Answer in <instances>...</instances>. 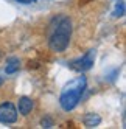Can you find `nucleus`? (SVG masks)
Returning <instances> with one entry per match:
<instances>
[{
	"label": "nucleus",
	"instance_id": "nucleus-7",
	"mask_svg": "<svg viewBox=\"0 0 126 129\" xmlns=\"http://www.w3.org/2000/svg\"><path fill=\"white\" fill-rule=\"evenodd\" d=\"M19 66H20L19 59L11 58L10 61H8V64H6V73H8V75H11V73L17 72V70H19Z\"/></svg>",
	"mask_w": 126,
	"mask_h": 129
},
{
	"label": "nucleus",
	"instance_id": "nucleus-3",
	"mask_svg": "<svg viewBox=\"0 0 126 129\" xmlns=\"http://www.w3.org/2000/svg\"><path fill=\"white\" fill-rule=\"evenodd\" d=\"M17 121V109L13 103H2L0 104V123L11 124Z\"/></svg>",
	"mask_w": 126,
	"mask_h": 129
},
{
	"label": "nucleus",
	"instance_id": "nucleus-5",
	"mask_svg": "<svg viewBox=\"0 0 126 129\" xmlns=\"http://www.w3.org/2000/svg\"><path fill=\"white\" fill-rule=\"evenodd\" d=\"M34 107V103H33V100L28 98V96H22L19 100V114L22 115H28L31 110Z\"/></svg>",
	"mask_w": 126,
	"mask_h": 129
},
{
	"label": "nucleus",
	"instance_id": "nucleus-8",
	"mask_svg": "<svg viewBox=\"0 0 126 129\" xmlns=\"http://www.w3.org/2000/svg\"><path fill=\"white\" fill-rule=\"evenodd\" d=\"M114 16H115V17L124 16V2H123V0H120V2H118V5H117L115 11H114Z\"/></svg>",
	"mask_w": 126,
	"mask_h": 129
},
{
	"label": "nucleus",
	"instance_id": "nucleus-11",
	"mask_svg": "<svg viewBox=\"0 0 126 129\" xmlns=\"http://www.w3.org/2000/svg\"><path fill=\"white\" fill-rule=\"evenodd\" d=\"M2 82H3V79H2V78H0V84H2Z\"/></svg>",
	"mask_w": 126,
	"mask_h": 129
},
{
	"label": "nucleus",
	"instance_id": "nucleus-6",
	"mask_svg": "<svg viewBox=\"0 0 126 129\" xmlns=\"http://www.w3.org/2000/svg\"><path fill=\"white\" fill-rule=\"evenodd\" d=\"M101 123V117L97 115V114H86L84 117V124L87 127H95Z\"/></svg>",
	"mask_w": 126,
	"mask_h": 129
},
{
	"label": "nucleus",
	"instance_id": "nucleus-10",
	"mask_svg": "<svg viewBox=\"0 0 126 129\" xmlns=\"http://www.w3.org/2000/svg\"><path fill=\"white\" fill-rule=\"evenodd\" d=\"M16 2H20V3H25V5H30V3H34L36 0H16Z\"/></svg>",
	"mask_w": 126,
	"mask_h": 129
},
{
	"label": "nucleus",
	"instance_id": "nucleus-1",
	"mask_svg": "<svg viewBox=\"0 0 126 129\" xmlns=\"http://www.w3.org/2000/svg\"><path fill=\"white\" fill-rule=\"evenodd\" d=\"M87 86V81L86 76H78L75 79H72L69 84L64 86L61 92V96H59V104L64 110H72L75 109L76 104L79 103L81 96H83L84 90Z\"/></svg>",
	"mask_w": 126,
	"mask_h": 129
},
{
	"label": "nucleus",
	"instance_id": "nucleus-2",
	"mask_svg": "<svg viewBox=\"0 0 126 129\" xmlns=\"http://www.w3.org/2000/svg\"><path fill=\"white\" fill-rule=\"evenodd\" d=\"M70 36H72V23L67 17H62L59 23L56 25V30L50 36V41H48L50 48L56 53H62L69 47Z\"/></svg>",
	"mask_w": 126,
	"mask_h": 129
},
{
	"label": "nucleus",
	"instance_id": "nucleus-4",
	"mask_svg": "<svg viewBox=\"0 0 126 129\" xmlns=\"http://www.w3.org/2000/svg\"><path fill=\"white\" fill-rule=\"evenodd\" d=\"M93 62H95V50H89L83 58H79V59L72 62L70 67L76 72H86L89 69H92Z\"/></svg>",
	"mask_w": 126,
	"mask_h": 129
},
{
	"label": "nucleus",
	"instance_id": "nucleus-9",
	"mask_svg": "<svg viewBox=\"0 0 126 129\" xmlns=\"http://www.w3.org/2000/svg\"><path fill=\"white\" fill-rule=\"evenodd\" d=\"M41 124H42V127H51L53 126V120L50 118V117H45V118H42V121H41Z\"/></svg>",
	"mask_w": 126,
	"mask_h": 129
}]
</instances>
